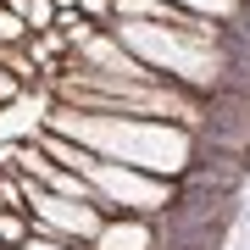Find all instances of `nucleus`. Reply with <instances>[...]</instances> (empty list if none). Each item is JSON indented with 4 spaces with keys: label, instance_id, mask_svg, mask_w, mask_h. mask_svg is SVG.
Here are the masks:
<instances>
[{
    "label": "nucleus",
    "instance_id": "1",
    "mask_svg": "<svg viewBox=\"0 0 250 250\" xmlns=\"http://www.w3.org/2000/svg\"><path fill=\"white\" fill-rule=\"evenodd\" d=\"M22 17H11V11H0V39H22Z\"/></svg>",
    "mask_w": 250,
    "mask_h": 250
},
{
    "label": "nucleus",
    "instance_id": "2",
    "mask_svg": "<svg viewBox=\"0 0 250 250\" xmlns=\"http://www.w3.org/2000/svg\"><path fill=\"white\" fill-rule=\"evenodd\" d=\"M50 6H62V11H72V6H78V0H50Z\"/></svg>",
    "mask_w": 250,
    "mask_h": 250
}]
</instances>
